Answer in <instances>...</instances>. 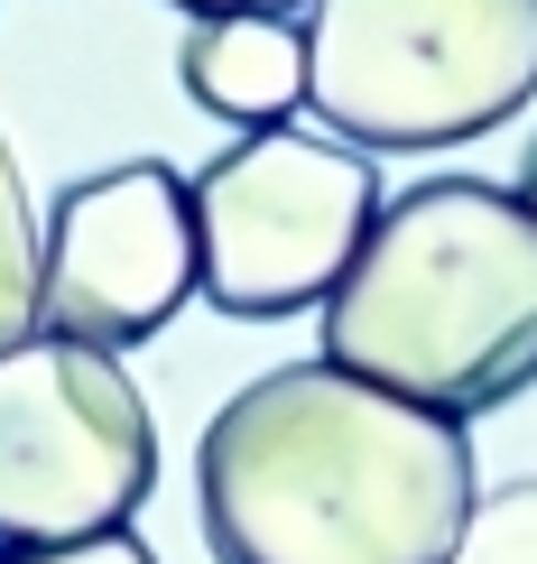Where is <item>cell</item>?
Returning <instances> with one entry per match:
<instances>
[{"mask_svg":"<svg viewBox=\"0 0 537 564\" xmlns=\"http://www.w3.org/2000/svg\"><path fill=\"white\" fill-rule=\"evenodd\" d=\"M185 185H195V296L232 324H278L324 305L389 204L370 149L288 121L241 130Z\"/></svg>","mask_w":537,"mask_h":564,"instance_id":"obj_4","label":"cell"},{"mask_svg":"<svg viewBox=\"0 0 537 564\" xmlns=\"http://www.w3.org/2000/svg\"><path fill=\"white\" fill-rule=\"evenodd\" d=\"M473 500L463 416L343 361L241 380L195 444L214 564H445Z\"/></svg>","mask_w":537,"mask_h":564,"instance_id":"obj_1","label":"cell"},{"mask_svg":"<svg viewBox=\"0 0 537 564\" xmlns=\"http://www.w3.org/2000/svg\"><path fill=\"white\" fill-rule=\"evenodd\" d=\"M185 296H195V185H185V167L121 158V167H93L46 204V241H37L46 334L130 351L168 334Z\"/></svg>","mask_w":537,"mask_h":564,"instance_id":"obj_6","label":"cell"},{"mask_svg":"<svg viewBox=\"0 0 537 564\" xmlns=\"http://www.w3.org/2000/svg\"><path fill=\"white\" fill-rule=\"evenodd\" d=\"M158 426L121 351L19 334L0 351V546H75L139 519Z\"/></svg>","mask_w":537,"mask_h":564,"instance_id":"obj_5","label":"cell"},{"mask_svg":"<svg viewBox=\"0 0 537 564\" xmlns=\"http://www.w3.org/2000/svg\"><path fill=\"white\" fill-rule=\"evenodd\" d=\"M19 334H37V214H29L10 139H0V351Z\"/></svg>","mask_w":537,"mask_h":564,"instance_id":"obj_8","label":"cell"},{"mask_svg":"<svg viewBox=\"0 0 537 564\" xmlns=\"http://www.w3.org/2000/svg\"><path fill=\"white\" fill-rule=\"evenodd\" d=\"M509 195H519L528 214H537V139H528V158H519V185H509Z\"/></svg>","mask_w":537,"mask_h":564,"instance_id":"obj_12","label":"cell"},{"mask_svg":"<svg viewBox=\"0 0 537 564\" xmlns=\"http://www.w3.org/2000/svg\"><path fill=\"white\" fill-rule=\"evenodd\" d=\"M176 84L241 130L288 121L307 102V19H195L176 46Z\"/></svg>","mask_w":537,"mask_h":564,"instance_id":"obj_7","label":"cell"},{"mask_svg":"<svg viewBox=\"0 0 537 564\" xmlns=\"http://www.w3.org/2000/svg\"><path fill=\"white\" fill-rule=\"evenodd\" d=\"M445 564H537V481H501L492 500H473Z\"/></svg>","mask_w":537,"mask_h":564,"instance_id":"obj_9","label":"cell"},{"mask_svg":"<svg viewBox=\"0 0 537 564\" xmlns=\"http://www.w3.org/2000/svg\"><path fill=\"white\" fill-rule=\"evenodd\" d=\"M324 361L436 416H492L537 389V214L482 176L389 195L324 296Z\"/></svg>","mask_w":537,"mask_h":564,"instance_id":"obj_2","label":"cell"},{"mask_svg":"<svg viewBox=\"0 0 537 564\" xmlns=\"http://www.w3.org/2000/svg\"><path fill=\"white\" fill-rule=\"evenodd\" d=\"M185 19H297L307 0H176Z\"/></svg>","mask_w":537,"mask_h":564,"instance_id":"obj_11","label":"cell"},{"mask_svg":"<svg viewBox=\"0 0 537 564\" xmlns=\"http://www.w3.org/2000/svg\"><path fill=\"white\" fill-rule=\"evenodd\" d=\"M0 564H158V555L130 528H111V536H75V546H0Z\"/></svg>","mask_w":537,"mask_h":564,"instance_id":"obj_10","label":"cell"},{"mask_svg":"<svg viewBox=\"0 0 537 564\" xmlns=\"http://www.w3.org/2000/svg\"><path fill=\"white\" fill-rule=\"evenodd\" d=\"M528 93L537 0H307V111L353 149H463Z\"/></svg>","mask_w":537,"mask_h":564,"instance_id":"obj_3","label":"cell"}]
</instances>
